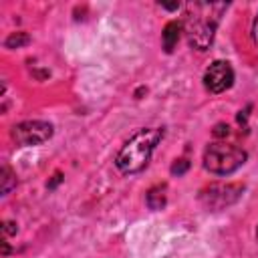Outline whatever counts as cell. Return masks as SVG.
I'll use <instances>...</instances> for the list:
<instances>
[{
  "label": "cell",
  "instance_id": "cell-16",
  "mask_svg": "<svg viewBox=\"0 0 258 258\" xmlns=\"http://www.w3.org/2000/svg\"><path fill=\"white\" fill-rule=\"evenodd\" d=\"M252 36H254V42L258 44V16L254 20V26H252Z\"/></svg>",
  "mask_w": 258,
  "mask_h": 258
},
{
  "label": "cell",
  "instance_id": "cell-18",
  "mask_svg": "<svg viewBox=\"0 0 258 258\" xmlns=\"http://www.w3.org/2000/svg\"><path fill=\"white\" fill-rule=\"evenodd\" d=\"M8 252H10V248H8V244H6V242H2V254L6 256Z\"/></svg>",
  "mask_w": 258,
  "mask_h": 258
},
{
  "label": "cell",
  "instance_id": "cell-13",
  "mask_svg": "<svg viewBox=\"0 0 258 258\" xmlns=\"http://www.w3.org/2000/svg\"><path fill=\"white\" fill-rule=\"evenodd\" d=\"M60 181H62V173H60V171H56V173L52 175V179L46 183V187H48V189H52V187H56Z\"/></svg>",
  "mask_w": 258,
  "mask_h": 258
},
{
  "label": "cell",
  "instance_id": "cell-15",
  "mask_svg": "<svg viewBox=\"0 0 258 258\" xmlns=\"http://www.w3.org/2000/svg\"><path fill=\"white\" fill-rule=\"evenodd\" d=\"M248 111H250V107H246L244 111H240V113H238V117H236V119H238V123H246V119H248Z\"/></svg>",
  "mask_w": 258,
  "mask_h": 258
},
{
  "label": "cell",
  "instance_id": "cell-4",
  "mask_svg": "<svg viewBox=\"0 0 258 258\" xmlns=\"http://www.w3.org/2000/svg\"><path fill=\"white\" fill-rule=\"evenodd\" d=\"M244 194V183H210L200 191V202L208 210H224Z\"/></svg>",
  "mask_w": 258,
  "mask_h": 258
},
{
  "label": "cell",
  "instance_id": "cell-12",
  "mask_svg": "<svg viewBox=\"0 0 258 258\" xmlns=\"http://www.w3.org/2000/svg\"><path fill=\"white\" fill-rule=\"evenodd\" d=\"M214 137H218V139H222V137H226L228 133H230V127L226 125V123H218L216 127H214Z\"/></svg>",
  "mask_w": 258,
  "mask_h": 258
},
{
  "label": "cell",
  "instance_id": "cell-19",
  "mask_svg": "<svg viewBox=\"0 0 258 258\" xmlns=\"http://www.w3.org/2000/svg\"><path fill=\"white\" fill-rule=\"evenodd\" d=\"M256 238H258V228H256Z\"/></svg>",
  "mask_w": 258,
  "mask_h": 258
},
{
  "label": "cell",
  "instance_id": "cell-6",
  "mask_svg": "<svg viewBox=\"0 0 258 258\" xmlns=\"http://www.w3.org/2000/svg\"><path fill=\"white\" fill-rule=\"evenodd\" d=\"M234 83V69L226 60H214L204 73V87L210 93H224Z\"/></svg>",
  "mask_w": 258,
  "mask_h": 258
},
{
  "label": "cell",
  "instance_id": "cell-9",
  "mask_svg": "<svg viewBox=\"0 0 258 258\" xmlns=\"http://www.w3.org/2000/svg\"><path fill=\"white\" fill-rule=\"evenodd\" d=\"M12 187H16V175L8 165H2V169H0V191H2V196H8Z\"/></svg>",
  "mask_w": 258,
  "mask_h": 258
},
{
  "label": "cell",
  "instance_id": "cell-3",
  "mask_svg": "<svg viewBox=\"0 0 258 258\" xmlns=\"http://www.w3.org/2000/svg\"><path fill=\"white\" fill-rule=\"evenodd\" d=\"M248 159V153L232 143H210L204 151V167L216 175H230L240 169Z\"/></svg>",
  "mask_w": 258,
  "mask_h": 258
},
{
  "label": "cell",
  "instance_id": "cell-11",
  "mask_svg": "<svg viewBox=\"0 0 258 258\" xmlns=\"http://www.w3.org/2000/svg\"><path fill=\"white\" fill-rule=\"evenodd\" d=\"M187 169H189V161L187 159H177V161L171 163V173L173 175H183Z\"/></svg>",
  "mask_w": 258,
  "mask_h": 258
},
{
  "label": "cell",
  "instance_id": "cell-5",
  "mask_svg": "<svg viewBox=\"0 0 258 258\" xmlns=\"http://www.w3.org/2000/svg\"><path fill=\"white\" fill-rule=\"evenodd\" d=\"M52 133H54L52 125L48 121H38V119L22 121V123L14 125L12 131H10V135L16 141V145H22V147H26V145H40V143L48 141L52 137Z\"/></svg>",
  "mask_w": 258,
  "mask_h": 258
},
{
  "label": "cell",
  "instance_id": "cell-1",
  "mask_svg": "<svg viewBox=\"0 0 258 258\" xmlns=\"http://www.w3.org/2000/svg\"><path fill=\"white\" fill-rule=\"evenodd\" d=\"M226 8H228V2H189L187 4L183 30L191 48L200 52L210 48Z\"/></svg>",
  "mask_w": 258,
  "mask_h": 258
},
{
  "label": "cell",
  "instance_id": "cell-17",
  "mask_svg": "<svg viewBox=\"0 0 258 258\" xmlns=\"http://www.w3.org/2000/svg\"><path fill=\"white\" fill-rule=\"evenodd\" d=\"M161 6H163V8H167V10H177V8H179V2H171V4L161 2Z\"/></svg>",
  "mask_w": 258,
  "mask_h": 258
},
{
  "label": "cell",
  "instance_id": "cell-14",
  "mask_svg": "<svg viewBox=\"0 0 258 258\" xmlns=\"http://www.w3.org/2000/svg\"><path fill=\"white\" fill-rule=\"evenodd\" d=\"M2 230H4V234H16V224H12V222H4Z\"/></svg>",
  "mask_w": 258,
  "mask_h": 258
},
{
  "label": "cell",
  "instance_id": "cell-2",
  "mask_svg": "<svg viewBox=\"0 0 258 258\" xmlns=\"http://www.w3.org/2000/svg\"><path fill=\"white\" fill-rule=\"evenodd\" d=\"M163 139V129L159 127H147L139 129L135 135H131L125 145L119 149L115 157V165L121 173H137L141 171L149 159L157 143Z\"/></svg>",
  "mask_w": 258,
  "mask_h": 258
},
{
  "label": "cell",
  "instance_id": "cell-7",
  "mask_svg": "<svg viewBox=\"0 0 258 258\" xmlns=\"http://www.w3.org/2000/svg\"><path fill=\"white\" fill-rule=\"evenodd\" d=\"M179 32H181V24L177 20H171V22L165 24V28L161 32V42H163L165 52H173V48L179 40Z\"/></svg>",
  "mask_w": 258,
  "mask_h": 258
},
{
  "label": "cell",
  "instance_id": "cell-10",
  "mask_svg": "<svg viewBox=\"0 0 258 258\" xmlns=\"http://www.w3.org/2000/svg\"><path fill=\"white\" fill-rule=\"evenodd\" d=\"M30 42V36L26 32H12L6 40H4V46L6 48H20V46H26Z\"/></svg>",
  "mask_w": 258,
  "mask_h": 258
},
{
  "label": "cell",
  "instance_id": "cell-8",
  "mask_svg": "<svg viewBox=\"0 0 258 258\" xmlns=\"http://www.w3.org/2000/svg\"><path fill=\"white\" fill-rule=\"evenodd\" d=\"M145 202H147V206L151 208V210H161L163 206H165V185H155V187H151L149 191H147V196H145Z\"/></svg>",
  "mask_w": 258,
  "mask_h": 258
}]
</instances>
